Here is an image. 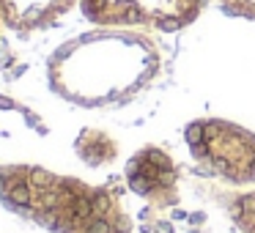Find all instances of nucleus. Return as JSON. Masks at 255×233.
I'll return each mask as SVG.
<instances>
[{
    "label": "nucleus",
    "mask_w": 255,
    "mask_h": 233,
    "mask_svg": "<svg viewBox=\"0 0 255 233\" xmlns=\"http://www.w3.org/2000/svg\"><path fill=\"white\" fill-rule=\"evenodd\" d=\"M74 0H0V11L11 25H36L61 14Z\"/></svg>",
    "instance_id": "423d86ee"
},
{
    "label": "nucleus",
    "mask_w": 255,
    "mask_h": 233,
    "mask_svg": "<svg viewBox=\"0 0 255 233\" xmlns=\"http://www.w3.org/2000/svg\"><path fill=\"white\" fill-rule=\"evenodd\" d=\"M8 198L44 225L61 233H127V220L99 189L44 170H14L6 181Z\"/></svg>",
    "instance_id": "f03ea898"
},
{
    "label": "nucleus",
    "mask_w": 255,
    "mask_h": 233,
    "mask_svg": "<svg viewBox=\"0 0 255 233\" xmlns=\"http://www.w3.org/2000/svg\"><path fill=\"white\" fill-rule=\"evenodd\" d=\"M187 145L203 165L231 184L255 181V134L228 121L206 118L187 129Z\"/></svg>",
    "instance_id": "7ed1b4c3"
},
{
    "label": "nucleus",
    "mask_w": 255,
    "mask_h": 233,
    "mask_svg": "<svg viewBox=\"0 0 255 233\" xmlns=\"http://www.w3.org/2000/svg\"><path fill=\"white\" fill-rule=\"evenodd\" d=\"M203 0H80L83 14L102 28L178 30L200 14Z\"/></svg>",
    "instance_id": "20e7f679"
},
{
    "label": "nucleus",
    "mask_w": 255,
    "mask_h": 233,
    "mask_svg": "<svg viewBox=\"0 0 255 233\" xmlns=\"http://www.w3.org/2000/svg\"><path fill=\"white\" fill-rule=\"evenodd\" d=\"M228 14H236V17H247L255 19V0H217Z\"/></svg>",
    "instance_id": "6e6552de"
},
{
    "label": "nucleus",
    "mask_w": 255,
    "mask_h": 233,
    "mask_svg": "<svg viewBox=\"0 0 255 233\" xmlns=\"http://www.w3.org/2000/svg\"><path fill=\"white\" fill-rule=\"evenodd\" d=\"M0 22H3V11H0Z\"/></svg>",
    "instance_id": "1a4fd4ad"
},
{
    "label": "nucleus",
    "mask_w": 255,
    "mask_h": 233,
    "mask_svg": "<svg viewBox=\"0 0 255 233\" xmlns=\"http://www.w3.org/2000/svg\"><path fill=\"white\" fill-rule=\"evenodd\" d=\"M233 217H236L239 228H242L244 233H255V192H250V195H244V198L236 200Z\"/></svg>",
    "instance_id": "0eeeda50"
},
{
    "label": "nucleus",
    "mask_w": 255,
    "mask_h": 233,
    "mask_svg": "<svg viewBox=\"0 0 255 233\" xmlns=\"http://www.w3.org/2000/svg\"><path fill=\"white\" fill-rule=\"evenodd\" d=\"M154 52L134 36H94L66 47L52 66L55 88L80 102H110L140 88L154 72Z\"/></svg>",
    "instance_id": "f257e3e1"
},
{
    "label": "nucleus",
    "mask_w": 255,
    "mask_h": 233,
    "mask_svg": "<svg viewBox=\"0 0 255 233\" xmlns=\"http://www.w3.org/2000/svg\"><path fill=\"white\" fill-rule=\"evenodd\" d=\"M176 165L159 148H145L127 165V181L140 198L154 203H167L176 195Z\"/></svg>",
    "instance_id": "39448f33"
}]
</instances>
